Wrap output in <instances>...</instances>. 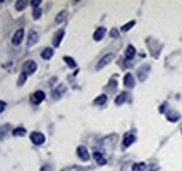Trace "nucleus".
Returning a JSON list of instances; mask_svg holds the SVG:
<instances>
[{"instance_id":"nucleus-1","label":"nucleus","mask_w":182,"mask_h":171,"mask_svg":"<svg viewBox=\"0 0 182 171\" xmlns=\"http://www.w3.org/2000/svg\"><path fill=\"white\" fill-rule=\"evenodd\" d=\"M113 58H115V55H113V53H107V55H105V56H102V58H101V60H100V62L97 63L95 69H97V70H101L104 66H107V65H108V63H109V62H112V59H113Z\"/></svg>"},{"instance_id":"nucleus-2","label":"nucleus","mask_w":182,"mask_h":171,"mask_svg":"<svg viewBox=\"0 0 182 171\" xmlns=\"http://www.w3.org/2000/svg\"><path fill=\"white\" fill-rule=\"evenodd\" d=\"M23 38H24V30L20 28V30H17V31L14 32L13 38H11V44H13L14 46H18L21 42H23Z\"/></svg>"},{"instance_id":"nucleus-3","label":"nucleus","mask_w":182,"mask_h":171,"mask_svg":"<svg viewBox=\"0 0 182 171\" xmlns=\"http://www.w3.org/2000/svg\"><path fill=\"white\" fill-rule=\"evenodd\" d=\"M35 70H37V63L34 60H27L24 63V66H23V72L27 74H31V73H35Z\"/></svg>"},{"instance_id":"nucleus-4","label":"nucleus","mask_w":182,"mask_h":171,"mask_svg":"<svg viewBox=\"0 0 182 171\" xmlns=\"http://www.w3.org/2000/svg\"><path fill=\"white\" fill-rule=\"evenodd\" d=\"M77 156H79L80 160H83V161H88L90 160V154H88V150H87L86 146H79L77 147Z\"/></svg>"},{"instance_id":"nucleus-5","label":"nucleus","mask_w":182,"mask_h":171,"mask_svg":"<svg viewBox=\"0 0 182 171\" xmlns=\"http://www.w3.org/2000/svg\"><path fill=\"white\" fill-rule=\"evenodd\" d=\"M30 139L32 140V143L34 144H42L45 142V136L42 135L41 132H32Z\"/></svg>"},{"instance_id":"nucleus-6","label":"nucleus","mask_w":182,"mask_h":171,"mask_svg":"<svg viewBox=\"0 0 182 171\" xmlns=\"http://www.w3.org/2000/svg\"><path fill=\"white\" fill-rule=\"evenodd\" d=\"M65 93H66V86H65V84H59L58 87L52 91V97L55 98V100H59V98L62 97Z\"/></svg>"},{"instance_id":"nucleus-7","label":"nucleus","mask_w":182,"mask_h":171,"mask_svg":"<svg viewBox=\"0 0 182 171\" xmlns=\"http://www.w3.org/2000/svg\"><path fill=\"white\" fill-rule=\"evenodd\" d=\"M44 100H45V93L44 91H41V90L35 91L34 94L31 95V101L34 102V104H39V102H42Z\"/></svg>"},{"instance_id":"nucleus-8","label":"nucleus","mask_w":182,"mask_h":171,"mask_svg":"<svg viewBox=\"0 0 182 171\" xmlns=\"http://www.w3.org/2000/svg\"><path fill=\"white\" fill-rule=\"evenodd\" d=\"M38 39H39V35H38L37 31H30V34H28V38H27V45L28 46H32L35 45L38 42Z\"/></svg>"},{"instance_id":"nucleus-9","label":"nucleus","mask_w":182,"mask_h":171,"mask_svg":"<svg viewBox=\"0 0 182 171\" xmlns=\"http://www.w3.org/2000/svg\"><path fill=\"white\" fill-rule=\"evenodd\" d=\"M63 37H65V31H63V30H59V31L56 32L55 35H53V39H52V44H53V46H59V45H60V42H62Z\"/></svg>"},{"instance_id":"nucleus-10","label":"nucleus","mask_w":182,"mask_h":171,"mask_svg":"<svg viewBox=\"0 0 182 171\" xmlns=\"http://www.w3.org/2000/svg\"><path fill=\"white\" fill-rule=\"evenodd\" d=\"M148 72H150V66H148V65H143V66L139 69V79H140V80H146Z\"/></svg>"},{"instance_id":"nucleus-11","label":"nucleus","mask_w":182,"mask_h":171,"mask_svg":"<svg viewBox=\"0 0 182 171\" xmlns=\"http://www.w3.org/2000/svg\"><path fill=\"white\" fill-rule=\"evenodd\" d=\"M105 32H107V30L104 27H100V28H97L95 32H94V41H101V39L104 38V35H105Z\"/></svg>"},{"instance_id":"nucleus-12","label":"nucleus","mask_w":182,"mask_h":171,"mask_svg":"<svg viewBox=\"0 0 182 171\" xmlns=\"http://www.w3.org/2000/svg\"><path fill=\"white\" fill-rule=\"evenodd\" d=\"M134 140H136L134 135H132V133H126L125 137H123V147H129L130 144L134 143Z\"/></svg>"},{"instance_id":"nucleus-13","label":"nucleus","mask_w":182,"mask_h":171,"mask_svg":"<svg viewBox=\"0 0 182 171\" xmlns=\"http://www.w3.org/2000/svg\"><path fill=\"white\" fill-rule=\"evenodd\" d=\"M123 84L126 86L127 88H133V87H134V79H133V76H132L130 73H127L126 76H125Z\"/></svg>"},{"instance_id":"nucleus-14","label":"nucleus","mask_w":182,"mask_h":171,"mask_svg":"<svg viewBox=\"0 0 182 171\" xmlns=\"http://www.w3.org/2000/svg\"><path fill=\"white\" fill-rule=\"evenodd\" d=\"M94 160L97 161V163H98V164L100 166H104V164H107V159L104 157L102 154L100 153V151H94Z\"/></svg>"},{"instance_id":"nucleus-15","label":"nucleus","mask_w":182,"mask_h":171,"mask_svg":"<svg viewBox=\"0 0 182 171\" xmlns=\"http://www.w3.org/2000/svg\"><path fill=\"white\" fill-rule=\"evenodd\" d=\"M167 118H168L170 122H178L179 119H181V115H179L177 111H170L167 114Z\"/></svg>"},{"instance_id":"nucleus-16","label":"nucleus","mask_w":182,"mask_h":171,"mask_svg":"<svg viewBox=\"0 0 182 171\" xmlns=\"http://www.w3.org/2000/svg\"><path fill=\"white\" fill-rule=\"evenodd\" d=\"M134 55H136V49H134L133 45H129L126 48V52H125V56H126V59H133Z\"/></svg>"},{"instance_id":"nucleus-17","label":"nucleus","mask_w":182,"mask_h":171,"mask_svg":"<svg viewBox=\"0 0 182 171\" xmlns=\"http://www.w3.org/2000/svg\"><path fill=\"white\" fill-rule=\"evenodd\" d=\"M41 56H42V59H45V60L51 59L52 56H53V49L52 48H45L41 52Z\"/></svg>"},{"instance_id":"nucleus-18","label":"nucleus","mask_w":182,"mask_h":171,"mask_svg":"<svg viewBox=\"0 0 182 171\" xmlns=\"http://www.w3.org/2000/svg\"><path fill=\"white\" fill-rule=\"evenodd\" d=\"M127 95H129L127 93H120V94L115 98V104H116V105H122L127 100Z\"/></svg>"},{"instance_id":"nucleus-19","label":"nucleus","mask_w":182,"mask_h":171,"mask_svg":"<svg viewBox=\"0 0 182 171\" xmlns=\"http://www.w3.org/2000/svg\"><path fill=\"white\" fill-rule=\"evenodd\" d=\"M66 16H67V11H60V13L56 16L55 23H56V24H60V23H63V21L66 20Z\"/></svg>"},{"instance_id":"nucleus-20","label":"nucleus","mask_w":182,"mask_h":171,"mask_svg":"<svg viewBox=\"0 0 182 171\" xmlns=\"http://www.w3.org/2000/svg\"><path fill=\"white\" fill-rule=\"evenodd\" d=\"M107 100H108V97L105 94H102V95H100V97H97L95 100H94V104L95 105H104L105 102H107Z\"/></svg>"},{"instance_id":"nucleus-21","label":"nucleus","mask_w":182,"mask_h":171,"mask_svg":"<svg viewBox=\"0 0 182 171\" xmlns=\"http://www.w3.org/2000/svg\"><path fill=\"white\" fill-rule=\"evenodd\" d=\"M28 6V2L27 0H18V2H16V9H17V10H24L25 7Z\"/></svg>"},{"instance_id":"nucleus-22","label":"nucleus","mask_w":182,"mask_h":171,"mask_svg":"<svg viewBox=\"0 0 182 171\" xmlns=\"http://www.w3.org/2000/svg\"><path fill=\"white\" fill-rule=\"evenodd\" d=\"M132 171H146V163H134Z\"/></svg>"},{"instance_id":"nucleus-23","label":"nucleus","mask_w":182,"mask_h":171,"mask_svg":"<svg viewBox=\"0 0 182 171\" xmlns=\"http://www.w3.org/2000/svg\"><path fill=\"white\" fill-rule=\"evenodd\" d=\"M25 133H27V130H25L23 126H20V128H16V129L13 130V135H14V136H24Z\"/></svg>"},{"instance_id":"nucleus-24","label":"nucleus","mask_w":182,"mask_h":171,"mask_svg":"<svg viewBox=\"0 0 182 171\" xmlns=\"http://www.w3.org/2000/svg\"><path fill=\"white\" fill-rule=\"evenodd\" d=\"M63 60H65L66 65H67L69 67H72V69H74V67H76V62H74V59H73V58H70V56H65V58H63Z\"/></svg>"},{"instance_id":"nucleus-25","label":"nucleus","mask_w":182,"mask_h":171,"mask_svg":"<svg viewBox=\"0 0 182 171\" xmlns=\"http://www.w3.org/2000/svg\"><path fill=\"white\" fill-rule=\"evenodd\" d=\"M9 129H10V125H6V126H2V128H0V140L4 139V136L7 135Z\"/></svg>"},{"instance_id":"nucleus-26","label":"nucleus","mask_w":182,"mask_h":171,"mask_svg":"<svg viewBox=\"0 0 182 171\" xmlns=\"http://www.w3.org/2000/svg\"><path fill=\"white\" fill-rule=\"evenodd\" d=\"M41 14H42V10L39 7H37V9H34V11H32V17H34L35 20H38V18L41 17Z\"/></svg>"},{"instance_id":"nucleus-27","label":"nucleus","mask_w":182,"mask_h":171,"mask_svg":"<svg viewBox=\"0 0 182 171\" xmlns=\"http://www.w3.org/2000/svg\"><path fill=\"white\" fill-rule=\"evenodd\" d=\"M27 76L28 74L27 73H24V72H23V73H21V76H20V79H18V86H23V84H24V81L27 80Z\"/></svg>"},{"instance_id":"nucleus-28","label":"nucleus","mask_w":182,"mask_h":171,"mask_svg":"<svg viewBox=\"0 0 182 171\" xmlns=\"http://www.w3.org/2000/svg\"><path fill=\"white\" fill-rule=\"evenodd\" d=\"M133 25H134V21H130V23H127V24H125L123 27H122V31H123V32L129 31V30H130V28L133 27Z\"/></svg>"},{"instance_id":"nucleus-29","label":"nucleus","mask_w":182,"mask_h":171,"mask_svg":"<svg viewBox=\"0 0 182 171\" xmlns=\"http://www.w3.org/2000/svg\"><path fill=\"white\" fill-rule=\"evenodd\" d=\"M109 35L112 37V38H118V37H119V31H118L116 28H113V30H111Z\"/></svg>"},{"instance_id":"nucleus-30","label":"nucleus","mask_w":182,"mask_h":171,"mask_svg":"<svg viewBox=\"0 0 182 171\" xmlns=\"http://www.w3.org/2000/svg\"><path fill=\"white\" fill-rule=\"evenodd\" d=\"M41 171H53V167L49 166V164H46V166H44V167L41 168Z\"/></svg>"},{"instance_id":"nucleus-31","label":"nucleus","mask_w":182,"mask_h":171,"mask_svg":"<svg viewBox=\"0 0 182 171\" xmlns=\"http://www.w3.org/2000/svg\"><path fill=\"white\" fill-rule=\"evenodd\" d=\"M30 3L34 6V9H37V7L41 4V0H32V2H30Z\"/></svg>"},{"instance_id":"nucleus-32","label":"nucleus","mask_w":182,"mask_h":171,"mask_svg":"<svg viewBox=\"0 0 182 171\" xmlns=\"http://www.w3.org/2000/svg\"><path fill=\"white\" fill-rule=\"evenodd\" d=\"M4 108H6V102H4V101H0V114L4 111Z\"/></svg>"},{"instance_id":"nucleus-33","label":"nucleus","mask_w":182,"mask_h":171,"mask_svg":"<svg viewBox=\"0 0 182 171\" xmlns=\"http://www.w3.org/2000/svg\"><path fill=\"white\" fill-rule=\"evenodd\" d=\"M165 108H167V102H165V104H162V105H161V108H160V111H164Z\"/></svg>"}]
</instances>
